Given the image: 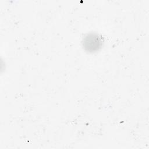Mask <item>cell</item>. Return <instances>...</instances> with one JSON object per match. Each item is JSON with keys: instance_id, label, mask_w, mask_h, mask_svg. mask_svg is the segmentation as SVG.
Wrapping results in <instances>:
<instances>
[{"instance_id": "1", "label": "cell", "mask_w": 149, "mask_h": 149, "mask_svg": "<svg viewBox=\"0 0 149 149\" xmlns=\"http://www.w3.org/2000/svg\"><path fill=\"white\" fill-rule=\"evenodd\" d=\"M102 45V38L98 34L90 33L83 38V45L86 51L93 52L98 51Z\"/></svg>"}]
</instances>
